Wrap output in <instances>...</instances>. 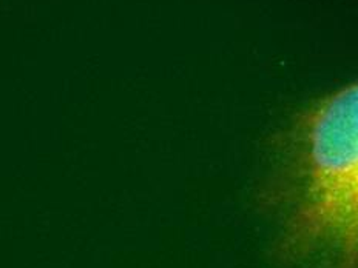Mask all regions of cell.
Returning <instances> with one entry per match:
<instances>
[{"mask_svg":"<svg viewBox=\"0 0 358 268\" xmlns=\"http://www.w3.org/2000/svg\"><path fill=\"white\" fill-rule=\"evenodd\" d=\"M259 193L285 268H358V80L306 102L273 134Z\"/></svg>","mask_w":358,"mask_h":268,"instance_id":"6da1fadb","label":"cell"}]
</instances>
